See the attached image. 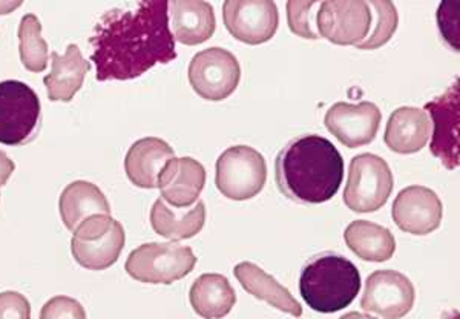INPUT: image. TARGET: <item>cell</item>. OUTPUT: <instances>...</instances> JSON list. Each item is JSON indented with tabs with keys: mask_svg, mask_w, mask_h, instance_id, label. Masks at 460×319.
<instances>
[{
	"mask_svg": "<svg viewBox=\"0 0 460 319\" xmlns=\"http://www.w3.org/2000/svg\"><path fill=\"white\" fill-rule=\"evenodd\" d=\"M169 2H138L132 8H114L100 17L89 37L95 79L131 80L158 63L177 58L169 28Z\"/></svg>",
	"mask_w": 460,
	"mask_h": 319,
	"instance_id": "1",
	"label": "cell"
},
{
	"mask_svg": "<svg viewBox=\"0 0 460 319\" xmlns=\"http://www.w3.org/2000/svg\"><path fill=\"white\" fill-rule=\"evenodd\" d=\"M344 178V160L324 137L301 136L284 146L275 162L281 194L299 204H321L335 197Z\"/></svg>",
	"mask_w": 460,
	"mask_h": 319,
	"instance_id": "2",
	"label": "cell"
},
{
	"mask_svg": "<svg viewBox=\"0 0 460 319\" xmlns=\"http://www.w3.org/2000/svg\"><path fill=\"white\" fill-rule=\"evenodd\" d=\"M361 290V273L349 258L323 253L304 266L299 293L310 309L335 314L349 307Z\"/></svg>",
	"mask_w": 460,
	"mask_h": 319,
	"instance_id": "3",
	"label": "cell"
},
{
	"mask_svg": "<svg viewBox=\"0 0 460 319\" xmlns=\"http://www.w3.org/2000/svg\"><path fill=\"white\" fill-rule=\"evenodd\" d=\"M42 105L34 89L19 80L0 82V143L21 146L40 131Z\"/></svg>",
	"mask_w": 460,
	"mask_h": 319,
	"instance_id": "4",
	"label": "cell"
},
{
	"mask_svg": "<svg viewBox=\"0 0 460 319\" xmlns=\"http://www.w3.org/2000/svg\"><path fill=\"white\" fill-rule=\"evenodd\" d=\"M197 264L192 249L175 243H147L126 260V272L145 284H172L188 277Z\"/></svg>",
	"mask_w": 460,
	"mask_h": 319,
	"instance_id": "5",
	"label": "cell"
},
{
	"mask_svg": "<svg viewBox=\"0 0 460 319\" xmlns=\"http://www.w3.org/2000/svg\"><path fill=\"white\" fill-rule=\"evenodd\" d=\"M394 188L388 163L375 154L356 155L350 162L344 204L358 214H370L385 206Z\"/></svg>",
	"mask_w": 460,
	"mask_h": 319,
	"instance_id": "6",
	"label": "cell"
},
{
	"mask_svg": "<svg viewBox=\"0 0 460 319\" xmlns=\"http://www.w3.org/2000/svg\"><path fill=\"white\" fill-rule=\"evenodd\" d=\"M71 252L75 261L88 270H106L114 266L125 247L123 226L111 215H97L73 232Z\"/></svg>",
	"mask_w": 460,
	"mask_h": 319,
	"instance_id": "7",
	"label": "cell"
},
{
	"mask_svg": "<svg viewBox=\"0 0 460 319\" xmlns=\"http://www.w3.org/2000/svg\"><path fill=\"white\" fill-rule=\"evenodd\" d=\"M267 180L266 160L251 146H232L217 160L215 183L226 199L244 201L257 197Z\"/></svg>",
	"mask_w": 460,
	"mask_h": 319,
	"instance_id": "8",
	"label": "cell"
},
{
	"mask_svg": "<svg viewBox=\"0 0 460 319\" xmlns=\"http://www.w3.org/2000/svg\"><path fill=\"white\" fill-rule=\"evenodd\" d=\"M241 79L235 56L225 48H208L195 54L189 65V82L204 100L221 102L234 94Z\"/></svg>",
	"mask_w": 460,
	"mask_h": 319,
	"instance_id": "9",
	"label": "cell"
},
{
	"mask_svg": "<svg viewBox=\"0 0 460 319\" xmlns=\"http://www.w3.org/2000/svg\"><path fill=\"white\" fill-rule=\"evenodd\" d=\"M416 290L403 273L376 270L367 278L361 307L379 319H402L413 309Z\"/></svg>",
	"mask_w": 460,
	"mask_h": 319,
	"instance_id": "10",
	"label": "cell"
},
{
	"mask_svg": "<svg viewBox=\"0 0 460 319\" xmlns=\"http://www.w3.org/2000/svg\"><path fill=\"white\" fill-rule=\"evenodd\" d=\"M223 19L227 31L247 45L269 42L279 25L277 4L270 0H227Z\"/></svg>",
	"mask_w": 460,
	"mask_h": 319,
	"instance_id": "11",
	"label": "cell"
},
{
	"mask_svg": "<svg viewBox=\"0 0 460 319\" xmlns=\"http://www.w3.org/2000/svg\"><path fill=\"white\" fill-rule=\"evenodd\" d=\"M372 25L367 2H321L316 28L319 37L336 45H358L366 39Z\"/></svg>",
	"mask_w": 460,
	"mask_h": 319,
	"instance_id": "12",
	"label": "cell"
},
{
	"mask_svg": "<svg viewBox=\"0 0 460 319\" xmlns=\"http://www.w3.org/2000/svg\"><path fill=\"white\" fill-rule=\"evenodd\" d=\"M431 114L433 140L429 149L447 169L459 168L460 89L459 80L444 95L425 105Z\"/></svg>",
	"mask_w": 460,
	"mask_h": 319,
	"instance_id": "13",
	"label": "cell"
},
{
	"mask_svg": "<svg viewBox=\"0 0 460 319\" xmlns=\"http://www.w3.org/2000/svg\"><path fill=\"white\" fill-rule=\"evenodd\" d=\"M381 120V111L372 102L358 105L340 102L327 111L324 125L344 146L355 149L375 140Z\"/></svg>",
	"mask_w": 460,
	"mask_h": 319,
	"instance_id": "14",
	"label": "cell"
},
{
	"mask_svg": "<svg viewBox=\"0 0 460 319\" xmlns=\"http://www.w3.org/2000/svg\"><path fill=\"white\" fill-rule=\"evenodd\" d=\"M393 221L411 235H429L439 229L444 206L439 197L425 186H408L393 201Z\"/></svg>",
	"mask_w": 460,
	"mask_h": 319,
	"instance_id": "15",
	"label": "cell"
},
{
	"mask_svg": "<svg viewBox=\"0 0 460 319\" xmlns=\"http://www.w3.org/2000/svg\"><path fill=\"white\" fill-rule=\"evenodd\" d=\"M206 184V169L192 157L169 160L158 175L162 199L173 208H190L199 201Z\"/></svg>",
	"mask_w": 460,
	"mask_h": 319,
	"instance_id": "16",
	"label": "cell"
},
{
	"mask_svg": "<svg viewBox=\"0 0 460 319\" xmlns=\"http://www.w3.org/2000/svg\"><path fill=\"white\" fill-rule=\"evenodd\" d=\"M169 28L173 39L194 47L214 36L217 21L209 2L177 0L169 4Z\"/></svg>",
	"mask_w": 460,
	"mask_h": 319,
	"instance_id": "17",
	"label": "cell"
},
{
	"mask_svg": "<svg viewBox=\"0 0 460 319\" xmlns=\"http://www.w3.org/2000/svg\"><path fill=\"white\" fill-rule=\"evenodd\" d=\"M175 157L169 143L157 137H146L134 143L126 154L125 171L137 188L155 189L164 164Z\"/></svg>",
	"mask_w": 460,
	"mask_h": 319,
	"instance_id": "18",
	"label": "cell"
},
{
	"mask_svg": "<svg viewBox=\"0 0 460 319\" xmlns=\"http://www.w3.org/2000/svg\"><path fill=\"white\" fill-rule=\"evenodd\" d=\"M431 136V120L424 110L402 106L394 111L385 128V145L398 154H414L424 149Z\"/></svg>",
	"mask_w": 460,
	"mask_h": 319,
	"instance_id": "19",
	"label": "cell"
},
{
	"mask_svg": "<svg viewBox=\"0 0 460 319\" xmlns=\"http://www.w3.org/2000/svg\"><path fill=\"white\" fill-rule=\"evenodd\" d=\"M58 209L63 225L68 231L74 232L82 223L97 217V215H111V206L105 194L99 186L89 182H74L63 189Z\"/></svg>",
	"mask_w": 460,
	"mask_h": 319,
	"instance_id": "20",
	"label": "cell"
},
{
	"mask_svg": "<svg viewBox=\"0 0 460 319\" xmlns=\"http://www.w3.org/2000/svg\"><path fill=\"white\" fill-rule=\"evenodd\" d=\"M204 223L206 206L199 199L190 208H173L163 199H158L152 206V229L172 243L197 235L203 229Z\"/></svg>",
	"mask_w": 460,
	"mask_h": 319,
	"instance_id": "21",
	"label": "cell"
},
{
	"mask_svg": "<svg viewBox=\"0 0 460 319\" xmlns=\"http://www.w3.org/2000/svg\"><path fill=\"white\" fill-rule=\"evenodd\" d=\"M51 74L43 79L51 102H71L79 93L84 82V75L91 69V63L84 60L77 45H69L66 53L51 54Z\"/></svg>",
	"mask_w": 460,
	"mask_h": 319,
	"instance_id": "22",
	"label": "cell"
},
{
	"mask_svg": "<svg viewBox=\"0 0 460 319\" xmlns=\"http://www.w3.org/2000/svg\"><path fill=\"white\" fill-rule=\"evenodd\" d=\"M234 273L243 288L251 293L252 297L266 301L275 309L292 315L295 318L303 316V307L293 298L292 293L288 292L283 284L278 283L275 278L264 272L261 267L253 262H240L234 269Z\"/></svg>",
	"mask_w": 460,
	"mask_h": 319,
	"instance_id": "23",
	"label": "cell"
},
{
	"mask_svg": "<svg viewBox=\"0 0 460 319\" xmlns=\"http://www.w3.org/2000/svg\"><path fill=\"white\" fill-rule=\"evenodd\" d=\"M195 314L204 319H221L236 304V295L229 279L220 273H204L195 279L189 292Z\"/></svg>",
	"mask_w": 460,
	"mask_h": 319,
	"instance_id": "24",
	"label": "cell"
},
{
	"mask_svg": "<svg viewBox=\"0 0 460 319\" xmlns=\"http://www.w3.org/2000/svg\"><path fill=\"white\" fill-rule=\"evenodd\" d=\"M347 247L364 261H388L396 252V240L387 227L372 221L358 220L344 232Z\"/></svg>",
	"mask_w": 460,
	"mask_h": 319,
	"instance_id": "25",
	"label": "cell"
},
{
	"mask_svg": "<svg viewBox=\"0 0 460 319\" xmlns=\"http://www.w3.org/2000/svg\"><path fill=\"white\" fill-rule=\"evenodd\" d=\"M19 53L23 66L31 73H42L48 66V43L43 40L42 23L36 14H25L19 25Z\"/></svg>",
	"mask_w": 460,
	"mask_h": 319,
	"instance_id": "26",
	"label": "cell"
},
{
	"mask_svg": "<svg viewBox=\"0 0 460 319\" xmlns=\"http://www.w3.org/2000/svg\"><path fill=\"white\" fill-rule=\"evenodd\" d=\"M367 5L372 13V25L366 39L361 43H358L356 48L364 51H372L384 47L392 39L393 34L398 30L399 16L396 5L388 0L367 2Z\"/></svg>",
	"mask_w": 460,
	"mask_h": 319,
	"instance_id": "27",
	"label": "cell"
},
{
	"mask_svg": "<svg viewBox=\"0 0 460 319\" xmlns=\"http://www.w3.org/2000/svg\"><path fill=\"white\" fill-rule=\"evenodd\" d=\"M319 2H288V28L293 34L316 40L319 39L316 28V16H318Z\"/></svg>",
	"mask_w": 460,
	"mask_h": 319,
	"instance_id": "28",
	"label": "cell"
},
{
	"mask_svg": "<svg viewBox=\"0 0 460 319\" xmlns=\"http://www.w3.org/2000/svg\"><path fill=\"white\" fill-rule=\"evenodd\" d=\"M40 319H88L82 304L69 297H54L42 307Z\"/></svg>",
	"mask_w": 460,
	"mask_h": 319,
	"instance_id": "29",
	"label": "cell"
},
{
	"mask_svg": "<svg viewBox=\"0 0 460 319\" xmlns=\"http://www.w3.org/2000/svg\"><path fill=\"white\" fill-rule=\"evenodd\" d=\"M439 28L445 40L459 51V4L447 2L439 6Z\"/></svg>",
	"mask_w": 460,
	"mask_h": 319,
	"instance_id": "30",
	"label": "cell"
},
{
	"mask_svg": "<svg viewBox=\"0 0 460 319\" xmlns=\"http://www.w3.org/2000/svg\"><path fill=\"white\" fill-rule=\"evenodd\" d=\"M0 319H31V306L22 293H0Z\"/></svg>",
	"mask_w": 460,
	"mask_h": 319,
	"instance_id": "31",
	"label": "cell"
},
{
	"mask_svg": "<svg viewBox=\"0 0 460 319\" xmlns=\"http://www.w3.org/2000/svg\"><path fill=\"white\" fill-rule=\"evenodd\" d=\"M16 164L11 160L5 152L0 151V188L5 186L6 182L10 180L11 175L14 173Z\"/></svg>",
	"mask_w": 460,
	"mask_h": 319,
	"instance_id": "32",
	"label": "cell"
},
{
	"mask_svg": "<svg viewBox=\"0 0 460 319\" xmlns=\"http://www.w3.org/2000/svg\"><path fill=\"white\" fill-rule=\"evenodd\" d=\"M340 319H376L370 316V315L359 314V312H350V314H345L344 316H341Z\"/></svg>",
	"mask_w": 460,
	"mask_h": 319,
	"instance_id": "33",
	"label": "cell"
}]
</instances>
